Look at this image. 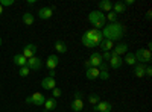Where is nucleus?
Listing matches in <instances>:
<instances>
[{
	"mask_svg": "<svg viewBox=\"0 0 152 112\" xmlns=\"http://www.w3.org/2000/svg\"><path fill=\"white\" fill-rule=\"evenodd\" d=\"M102 35H104V40H108V41H113V43L119 41L125 35V27L119 21L110 23V24H105V27L102 29Z\"/></svg>",
	"mask_w": 152,
	"mask_h": 112,
	"instance_id": "obj_1",
	"label": "nucleus"
},
{
	"mask_svg": "<svg viewBox=\"0 0 152 112\" xmlns=\"http://www.w3.org/2000/svg\"><path fill=\"white\" fill-rule=\"evenodd\" d=\"M81 41L85 47L88 48H94V47H99V44L104 41V35H102V30H97V29H90L84 32V35L81 36Z\"/></svg>",
	"mask_w": 152,
	"mask_h": 112,
	"instance_id": "obj_2",
	"label": "nucleus"
},
{
	"mask_svg": "<svg viewBox=\"0 0 152 112\" xmlns=\"http://www.w3.org/2000/svg\"><path fill=\"white\" fill-rule=\"evenodd\" d=\"M88 21H90V24H93L94 29L97 30H102L105 27V24H107V20H105V14L104 12H100V11H91L90 14H88Z\"/></svg>",
	"mask_w": 152,
	"mask_h": 112,
	"instance_id": "obj_3",
	"label": "nucleus"
},
{
	"mask_svg": "<svg viewBox=\"0 0 152 112\" xmlns=\"http://www.w3.org/2000/svg\"><path fill=\"white\" fill-rule=\"evenodd\" d=\"M134 55H135V59H137V64L149 65V64H151V61H152L151 50H148V48H138V50H137Z\"/></svg>",
	"mask_w": 152,
	"mask_h": 112,
	"instance_id": "obj_4",
	"label": "nucleus"
},
{
	"mask_svg": "<svg viewBox=\"0 0 152 112\" xmlns=\"http://www.w3.org/2000/svg\"><path fill=\"white\" fill-rule=\"evenodd\" d=\"M46 102V97L43 92H34L32 95H29L26 98V103L28 105H35V106H43Z\"/></svg>",
	"mask_w": 152,
	"mask_h": 112,
	"instance_id": "obj_5",
	"label": "nucleus"
},
{
	"mask_svg": "<svg viewBox=\"0 0 152 112\" xmlns=\"http://www.w3.org/2000/svg\"><path fill=\"white\" fill-rule=\"evenodd\" d=\"M81 97H82L81 92H78V91L75 92V97H73V100H72V103H70V109H72L73 112H81V111L84 109V100H82Z\"/></svg>",
	"mask_w": 152,
	"mask_h": 112,
	"instance_id": "obj_6",
	"label": "nucleus"
},
{
	"mask_svg": "<svg viewBox=\"0 0 152 112\" xmlns=\"http://www.w3.org/2000/svg\"><path fill=\"white\" fill-rule=\"evenodd\" d=\"M41 67H43V61L40 59V58H37V56H32V58H29L28 59V68L32 71H38V70H41Z\"/></svg>",
	"mask_w": 152,
	"mask_h": 112,
	"instance_id": "obj_7",
	"label": "nucleus"
},
{
	"mask_svg": "<svg viewBox=\"0 0 152 112\" xmlns=\"http://www.w3.org/2000/svg\"><path fill=\"white\" fill-rule=\"evenodd\" d=\"M128 53V44L126 43H119L116 47H113L111 50V55H116V56H122V55H126Z\"/></svg>",
	"mask_w": 152,
	"mask_h": 112,
	"instance_id": "obj_8",
	"label": "nucleus"
},
{
	"mask_svg": "<svg viewBox=\"0 0 152 112\" xmlns=\"http://www.w3.org/2000/svg\"><path fill=\"white\" fill-rule=\"evenodd\" d=\"M113 111V105L110 102L100 100L97 105H94V112H111Z\"/></svg>",
	"mask_w": 152,
	"mask_h": 112,
	"instance_id": "obj_9",
	"label": "nucleus"
},
{
	"mask_svg": "<svg viewBox=\"0 0 152 112\" xmlns=\"http://www.w3.org/2000/svg\"><path fill=\"white\" fill-rule=\"evenodd\" d=\"M35 53H37V46L35 44H26V46L23 47V50H21V55L26 58V59L35 56Z\"/></svg>",
	"mask_w": 152,
	"mask_h": 112,
	"instance_id": "obj_10",
	"label": "nucleus"
},
{
	"mask_svg": "<svg viewBox=\"0 0 152 112\" xmlns=\"http://www.w3.org/2000/svg\"><path fill=\"white\" fill-rule=\"evenodd\" d=\"M53 11H55V6H44L38 11V17L43 18V20H47L53 15Z\"/></svg>",
	"mask_w": 152,
	"mask_h": 112,
	"instance_id": "obj_11",
	"label": "nucleus"
},
{
	"mask_svg": "<svg viewBox=\"0 0 152 112\" xmlns=\"http://www.w3.org/2000/svg\"><path fill=\"white\" fill-rule=\"evenodd\" d=\"M44 109H43V112H52L53 109H56L58 108V102H56V98H53V97H50V98H46V102H44Z\"/></svg>",
	"mask_w": 152,
	"mask_h": 112,
	"instance_id": "obj_12",
	"label": "nucleus"
},
{
	"mask_svg": "<svg viewBox=\"0 0 152 112\" xmlns=\"http://www.w3.org/2000/svg\"><path fill=\"white\" fill-rule=\"evenodd\" d=\"M41 86L44 90H47V91H52L53 88H56V80L53 79V77H44L43 80H41Z\"/></svg>",
	"mask_w": 152,
	"mask_h": 112,
	"instance_id": "obj_13",
	"label": "nucleus"
},
{
	"mask_svg": "<svg viewBox=\"0 0 152 112\" xmlns=\"http://www.w3.org/2000/svg\"><path fill=\"white\" fill-rule=\"evenodd\" d=\"M108 62H110L111 68L119 70V68L123 65V58H122V56H116V55H111V59H110Z\"/></svg>",
	"mask_w": 152,
	"mask_h": 112,
	"instance_id": "obj_14",
	"label": "nucleus"
},
{
	"mask_svg": "<svg viewBox=\"0 0 152 112\" xmlns=\"http://www.w3.org/2000/svg\"><path fill=\"white\" fill-rule=\"evenodd\" d=\"M58 62H59V59H58L56 55H50V56H47V59H46V67H47L49 70H55V68L58 67Z\"/></svg>",
	"mask_w": 152,
	"mask_h": 112,
	"instance_id": "obj_15",
	"label": "nucleus"
},
{
	"mask_svg": "<svg viewBox=\"0 0 152 112\" xmlns=\"http://www.w3.org/2000/svg\"><path fill=\"white\" fill-rule=\"evenodd\" d=\"M90 64H91V67H94V68H97L100 64H102V55H100L99 52H94V53H91V56H90Z\"/></svg>",
	"mask_w": 152,
	"mask_h": 112,
	"instance_id": "obj_16",
	"label": "nucleus"
},
{
	"mask_svg": "<svg viewBox=\"0 0 152 112\" xmlns=\"http://www.w3.org/2000/svg\"><path fill=\"white\" fill-rule=\"evenodd\" d=\"M12 62H14V64H15L17 67H20V68H21V67H26V65H28V59L24 58V56H23L21 53H17V55H15L14 58H12Z\"/></svg>",
	"mask_w": 152,
	"mask_h": 112,
	"instance_id": "obj_17",
	"label": "nucleus"
},
{
	"mask_svg": "<svg viewBox=\"0 0 152 112\" xmlns=\"http://www.w3.org/2000/svg\"><path fill=\"white\" fill-rule=\"evenodd\" d=\"M85 77H87L88 80H96V79H99V68H94V67L87 68V70H85Z\"/></svg>",
	"mask_w": 152,
	"mask_h": 112,
	"instance_id": "obj_18",
	"label": "nucleus"
},
{
	"mask_svg": "<svg viewBox=\"0 0 152 112\" xmlns=\"http://www.w3.org/2000/svg\"><path fill=\"white\" fill-rule=\"evenodd\" d=\"M97 11H100V12H111L113 11V3L110 2V0H102V2H99V9Z\"/></svg>",
	"mask_w": 152,
	"mask_h": 112,
	"instance_id": "obj_19",
	"label": "nucleus"
},
{
	"mask_svg": "<svg viewBox=\"0 0 152 112\" xmlns=\"http://www.w3.org/2000/svg\"><path fill=\"white\" fill-rule=\"evenodd\" d=\"M123 64H126V65H135L137 64V59H135V55L131 52H128L125 55V58H123Z\"/></svg>",
	"mask_w": 152,
	"mask_h": 112,
	"instance_id": "obj_20",
	"label": "nucleus"
},
{
	"mask_svg": "<svg viewBox=\"0 0 152 112\" xmlns=\"http://www.w3.org/2000/svg\"><path fill=\"white\" fill-rule=\"evenodd\" d=\"M145 68H146V65H143V64H135L134 65V76L135 77H145Z\"/></svg>",
	"mask_w": 152,
	"mask_h": 112,
	"instance_id": "obj_21",
	"label": "nucleus"
},
{
	"mask_svg": "<svg viewBox=\"0 0 152 112\" xmlns=\"http://www.w3.org/2000/svg\"><path fill=\"white\" fill-rule=\"evenodd\" d=\"M126 11V6L123 5V2H116V3H113V12L114 14H123V12Z\"/></svg>",
	"mask_w": 152,
	"mask_h": 112,
	"instance_id": "obj_22",
	"label": "nucleus"
},
{
	"mask_svg": "<svg viewBox=\"0 0 152 112\" xmlns=\"http://www.w3.org/2000/svg\"><path fill=\"white\" fill-rule=\"evenodd\" d=\"M21 18H23V23L26 24V26H32V24H34V21H35V18H34V14H31V12H24Z\"/></svg>",
	"mask_w": 152,
	"mask_h": 112,
	"instance_id": "obj_23",
	"label": "nucleus"
},
{
	"mask_svg": "<svg viewBox=\"0 0 152 112\" xmlns=\"http://www.w3.org/2000/svg\"><path fill=\"white\" fill-rule=\"evenodd\" d=\"M55 50H56L58 53H67V44H66L64 41L58 40V41L55 43Z\"/></svg>",
	"mask_w": 152,
	"mask_h": 112,
	"instance_id": "obj_24",
	"label": "nucleus"
},
{
	"mask_svg": "<svg viewBox=\"0 0 152 112\" xmlns=\"http://www.w3.org/2000/svg\"><path fill=\"white\" fill-rule=\"evenodd\" d=\"M99 47L102 48V52H111L113 47H114V43L113 41H108V40H104L102 43L99 44Z\"/></svg>",
	"mask_w": 152,
	"mask_h": 112,
	"instance_id": "obj_25",
	"label": "nucleus"
},
{
	"mask_svg": "<svg viewBox=\"0 0 152 112\" xmlns=\"http://www.w3.org/2000/svg\"><path fill=\"white\" fill-rule=\"evenodd\" d=\"M100 102V97L97 95V94H90V95H88V103H90V105H97Z\"/></svg>",
	"mask_w": 152,
	"mask_h": 112,
	"instance_id": "obj_26",
	"label": "nucleus"
},
{
	"mask_svg": "<svg viewBox=\"0 0 152 112\" xmlns=\"http://www.w3.org/2000/svg\"><path fill=\"white\" fill-rule=\"evenodd\" d=\"M105 20H108L110 23H116L117 21V14H114V12H108V14L105 15Z\"/></svg>",
	"mask_w": 152,
	"mask_h": 112,
	"instance_id": "obj_27",
	"label": "nucleus"
},
{
	"mask_svg": "<svg viewBox=\"0 0 152 112\" xmlns=\"http://www.w3.org/2000/svg\"><path fill=\"white\" fill-rule=\"evenodd\" d=\"M29 73H31V70L28 68V65H26V67H21V68L18 70L20 77H28V76H29Z\"/></svg>",
	"mask_w": 152,
	"mask_h": 112,
	"instance_id": "obj_28",
	"label": "nucleus"
},
{
	"mask_svg": "<svg viewBox=\"0 0 152 112\" xmlns=\"http://www.w3.org/2000/svg\"><path fill=\"white\" fill-rule=\"evenodd\" d=\"M99 79H102V80H108V79H110V73H108V70L99 71Z\"/></svg>",
	"mask_w": 152,
	"mask_h": 112,
	"instance_id": "obj_29",
	"label": "nucleus"
},
{
	"mask_svg": "<svg viewBox=\"0 0 152 112\" xmlns=\"http://www.w3.org/2000/svg\"><path fill=\"white\" fill-rule=\"evenodd\" d=\"M14 5V0H0V6H12Z\"/></svg>",
	"mask_w": 152,
	"mask_h": 112,
	"instance_id": "obj_30",
	"label": "nucleus"
},
{
	"mask_svg": "<svg viewBox=\"0 0 152 112\" xmlns=\"http://www.w3.org/2000/svg\"><path fill=\"white\" fill-rule=\"evenodd\" d=\"M100 55H102V61L104 62H108L111 59V52H104V53H100Z\"/></svg>",
	"mask_w": 152,
	"mask_h": 112,
	"instance_id": "obj_31",
	"label": "nucleus"
},
{
	"mask_svg": "<svg viewBox=\"0 0 152 112\" xmlns=\"http://www.w3.org/2000/svg\"><path fill=\"white\" fill-rule=\"evenodd\" d=\"M145 76H146V77H151V76H152V67H151V65H146V68H145Z\"/></svg>",
	"mask_w": 152,
	"mask_h": 112,
	"instance_id": "obj_32",
	"label": "nucleus"
},
{
	"mask_svg": "<svg viewBox=\"0 0 152 112\" xmlns=\"http://www.w3.org/2000/svg\"><path fill=\"white\" fill-rule=\"evenodd\" d=\"M59 95H61V90H59V88H53V90H52V97L56 98V97H59Z\"/></svg>",
	"mask_w": 152,
	"mask_h": 112,
	"instance_id": "obj_33",
	"label": "nucleus"
},
{
	"mask_svg": "<svg viewBox=\"0 0 152 112\" xmlns=\"http://www.w3.org/2000/svg\"><path fill=\"white\" fill-rule=\"evenodd\" d=\"M125 6H129V5H134V0H126V2H123Z\"/></svg>",
	"mask_w": 152,
	"mask_h": 112,
	"instance_id": "obj_34",
	"label": "nucleus"
},
{
	"mask_svg": "<svg viewBox=\"0 0 152 112\" xmlns=\"http://www.w3.org/2000/svg\"><path fill=\"white\" fill-rule=\"evenodd\" d=\"M84 67H85V70H87V68H91V64H90V61H85V62H84Z\"/></svg>",
	"mask_w": 152,
	"mask_h": 112,
	"instance_id": "obj_35",
	"label": "nucleus"
},
{
	"mask_svg": "<svg viewBox=\"0 0 152 112\" xmlns=\"http://www.w3.org/2000/svg\"><path fill=\"white\" fill-rule=\"evenodd\" d=\"M55 74H56L55 70H49V77H53L55 79Z\"/></svg>",
	"mask_w": 152,
	"mask_h": 112,
	"instance_id": "obj_36",
	"label": "nucleus"
},
{
	"mask_svg": "<svg viewBox=\"0 0 152 112\" xmlns=\"http://www.w3.org/2000/svg\"><path fill=\"white\" fill-rule=\"evenodd\" d=\"M151 12H152V11H148V12H146V20H151V15H152Z\"/></svg>",
	"mask_w": 152,
	"mask_h": 112,
	"instance_id": "obj_37",
	"label": "nucleus"
},
{
	"mask_svg": "<svg viewBox=\"0 0 152 112\" xmlns=\"http://www.w3.org/2000/svg\"><path fill=\"white\" fill-rule=\"evenodd\" d=\"M2 14H3V8H2V6H0V15H2Z\"/></svg>",
	"mask_w": 152,
	"mask_h": 112,
	"instance_id": "obj_38",
	"label": "nucleus"
},
{
	"mask_svg": "<svg viewBox=\"0 0 152 112\" xmlns=\"http://www.w3.org/2000/svg\"><path fill=\"white\" fill-rule=\"evenodd\" d=\"M0 46H2V36H0Z\"/></svg>",
	"mask_w": 152,
	"mask_h": 112,
	"instance_id": "obj_39",
	"label": "nucleus"
}]
</instances>
